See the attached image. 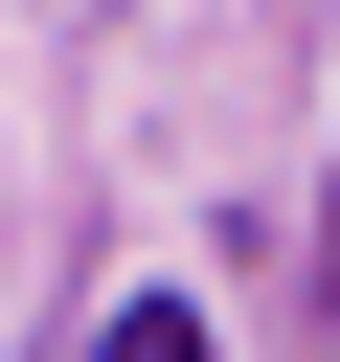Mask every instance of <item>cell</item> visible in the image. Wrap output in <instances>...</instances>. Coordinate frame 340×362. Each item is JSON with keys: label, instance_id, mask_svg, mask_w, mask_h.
<instances>
[{"label": "cell", "instance_id": "obj_1", "mask_svg": "<svg viewBox=\"0 0 340 362\" xmlns=\"http://www.w3.org/2000/svg\"><path fill=\"white\" fill-rule=\"evenodd\" d=\"M91 362H227V339H204L181 294H113V339H91Z\"/></svg>", "mask_w": 340, "mask_h": 362}]
</instances>
